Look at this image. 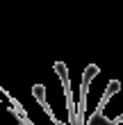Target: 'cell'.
I'll use <instances>...</instances> for the list:
<instances>
[{
  "label": "cell",
  "instance_id": "52a82bcc",
  "mask_svg": "<svg viewBox=\"0 0 123 125\" xmlns=\"http://www.w3.org/2000/svg\"><path fill=\"white\" fill-rule=\"evenodd\" d=\"M116 125H123V118H121V121H119V123H116Z\"/></svg>",
  "mask_w": 123,
  "mask_h": 125
},
{
  "label": "cell",
  "instance_id": "3957f363",
  "mask_svg": "<svg viewBox=\"0 0 123 125\" xmlns=\"http://www.w3.org/2000/svg\"><path fill=\"white\" fill-rule=\"evenodd\" d=\"M53 68H55V73L59 75V80H62V89L66 91V89H71V77H68V68H66V64L64 62H55L53 64Z\"/></svg>",
  "mask_w": 123,
  "mask_h": 125
},
{
  "label": "cell",
  "instance_id": "7a4b0ae2",
  "mask_svg": "<svg viewBox=\"0 0 123 125\" xmlns=\"http://www.w3.org/2000/svg\"><path fill=\"white\" fill-rule=\"evenodd\" d=\"M100 73V68L96 64H89L84 68V73H82V82H80V93H89V86H91V82L96 80V75Z\"/></svg>",
  "mask_w": 123,
  "mask_h": 125
},
{
  "label": "cell",
  "instance_id": "5b68a950",
  "mask_svg": "<svg viewBox=\"0 0 123 125\" xmlns=\"http://www.w3.org/2000/svg\"><path fill=\"white\" fill-rule=\"evenodd\" d=\"M32 95H34V100H37L41 107L48 105V100H46V86H43V84H34L32 86Z\"/></svg>",
  "mask_w": 123,
  "mask_h": 125
},
{
  "label": "cell",
  "instance_id": "6da1fadb",
  "mask_svg": "<svg viewBox=\"0 0 123 125\" xmlns=\"http://www.w3.org/2000/svg\"><path fill=\"white\" fill-rule=\"evenodd\" d=\"M119 89H121V82H119V80H112V82L107 84V89H105V93H103V98H100L98 107H96V114H93V118H98V116L103 114V109L107 107V102L112 100V95H114V93H119Z\"/></svg>",
  "mask_w": 123,
  "mask_h": 125
},
{
  "label": "cell",
  "instance_id": "8992f818",
  "mask_svg": "<svg viewBox=\"0 0 123 125\" xmlns=\"http://www.w3.org/2000/svg\"><path fill=\"white\" fill-rule=\"evenodd\" d=\"M50 121H53V125H64V123L59 121V118H57V116H53V118H50Z\"/></svg>",
  "mask_w": 123,
  "mask_h": 125
},
{
  "label": "cell",
  "instance_id": "277c9868",
  "mask_svg": "<svg viewBox=\"0 0 123 125\" xmlns=\"http://www.w3.org/2000/svg\"><path fill=\"white\" fill-rule=\"evenodd\" d=\"M78 125H87V93H80L78 100Z\"/></svg>",
  "mask_w": 123,
  "mask_h": 125
}]
</instances>
